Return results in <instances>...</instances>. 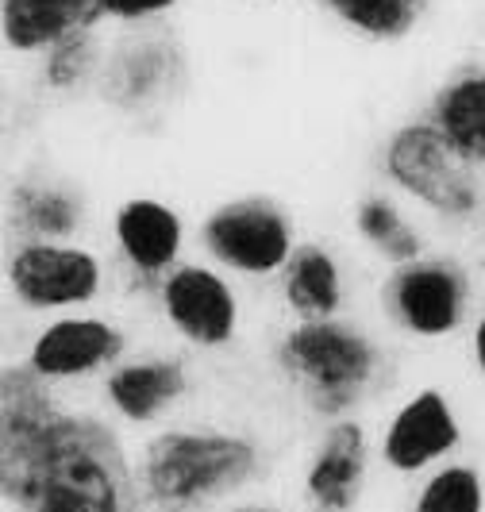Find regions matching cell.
<instances>
[{"instance_id": "25", "label": "cell", "mask_w": 485, "mask_h": 512, "mask_svg": "<svg viewBox=\"0 0 485 512\" xmlns=\"http://www.w3.org/2000/svg\"><path fill=\"white\" fill-rule=\"evenodd\" d=\"M231 512H281V509H231Z\"/></svg>"}, {"instance_id": "13", "label": "cell", "mask_w": 485, "mask_h": 512, "mask_svg": "<svg viewBox=\"0 0 485 512\" xmlns=\"http://www.w3.org/2000/svg\"><path fill=\"white\" fill-rule=\"evenodd\" d=\"M85 27H101L93 0H0V39L16 58H43Z\"/></svg>"}, {"instance_id": "1", "label": "cell", "mask_w": 485, "mask_h": 512, "mask_svg": "<svg viewBox=\"0 0 485 512\" xmlns=\"http://www.w3.org/2000/svg\"><path fill=\"white\" fill-rule=\"evenodd\" d=\"M0 493L16 512H143L116 432L62 412L27 362L0 382Z\"/></svg>"}, {"instance_id": "21", "label": "cell", "mask_w": 485, "mask_h": 512, "mask_svg": "<svg viewBox=\"0 0 485 512\" xmlns=\"http://www.w3.org/2000/svg\"><path fill=\"white\" fill-rule=\"evenodd\" d=\"M412 512H485V486L474 466H443L420 489Z\"/></svg>"}, {"instance_id": "8", "label": "cell", "mask_w": 485, "mask_h": 512, "mask_svg": "<svg viewBox=\"0 0 485 512\" xmlns=\"http://www.w3.org/2000/svg\"><path fill=\"white\" fill-rule=\"evenodd\" d=\"M158 301H162L170 328L189 347L220 351L239 332V297L228 278L212 266H201V262L174 266L158 282Z\"/></svg>"}, {"instance_id": "24", "label": "cell", "mask_w": 485, "mask_h": 512, "mask_svg": "<svg viewBox=\"0 0 485 512\" xmlns=\"http://www.w3.org/2000/svg\"><path fill=\"white\" fill-rule=\"evenodd\" d=\"M474 362H478V370H482L485 378V316L474 324Z\"/></svg>"}, {"instance_id": "5", "label": "cell", "mask_w": 485, "mask_h": 512, "mask_svg": "<svg viewBox=\"0 0 485 512\" xmlns=\"http://www.w3.org/2000/svg\"><path fill=\"white\" fill-rule=\"evenodd\" d=\"M201 243L224 270L243 278L281 274L297 251L293 220L274 197H235L216 205L201 224Z\"/></svg>"}, {"instance_id": "7", "label": "cell", "mask_w": 485, "mask_h": 512, "mask_svg": "<svg viewBox=\"0 0 485 512\" xmlns=\"http://www.w3.org/2000/svg\"><path fill=\"white\" fill-rule=\"evenodd\" d=\"M385 308L416 339H447L466 324L470 278L451 258L420 255L416 262L393 266L385 282Z\"/></svg>"}, {"instance_id": "18", "label": "cell", "mask_w": 485, "mask_h": 512, "mask_svg": "<svg viewBox=\"0 0 485 512\" xmlns=\"http://www.w3.org/2000/svg\"><path fill=\"white\" fill-rule=\"evenodd\" d=\"M8 216L24 239H70L85 220V201L54 181H24L12 189Z\"/></svg>"}, {"instance_id": "19", "label": "cell", "mask_w": 485, "mask_h": 512, "mask_svg": "<svg viewBox=\"0 0 485 512\" xmlns=\"http://www.w3.org/2000/svg\"><path fill=\"white\" fill-rule=\"evenodd\" d=\"M355 231L358 239L374 255H382L389 266H405V262H416V258L424 255L420 231L412 228L409 220H405V212L393 205L389 197H382V193H370V197L358 201Z\"/></svg>"}, {"instance_id": "6", "label": "cell", "mask_w": 485, "mask_h": 512, "mask_svg": "<svg viewBox=\"0 0 485 512\" xmlns=\"http://www.w3.org/2000/svg\"><path fill=\"white\" fill-rule=\"evenodd\" d=\"M8 289L31 312H74L101 297L104 266L70 239H24L8 258Z\"/></svg>"}, {"instance_id": "3", "label": "cell", "mask_w": 485, "mask_h": 512, "mask_svg": "<svg viewBox=\"0 0 485 512\" xmlns=\"http://www.w3.org/2000/svg\"><path fill=\"white\" fill-rule=\"evenodd\" d=\"M281 374L320 416L343 420L382 370V351L366 332L343 320H297L278 339Z\"/></svg>"}, {"instance_id": "10", "label": "cell", "mask_w": 485, "mask_h": 512, "mask_svg": "<svg viewBox=\"0 0 485 512\" xmlns=\"http://www.w3.org/2000/svg\"><path fill=\"white\" fill-rule=\"evenodd\" d=\"M459 436L462 428L451 401L439 389H416L385 428L382 459L401 474H416L432 462L447 459L459 447Z\"/></svg>"}, {"instance_id": "12", "label": "cell", "mask_w": 485, "mask_h": 512, "mask_svg": "<svg viewBox=\"0 0 485 512\" xmlns=\"http://www.w3.org/2000/svg\"><path fill=\"white\" fill-rule=\"evenodd\" d=\"M366 432L343 416L320 439V451L305 470V493L316 512H351L366 486Z\"/></svg>"}, {"instance_id": "20", "label": "cell", "mask_w": 485, "mask_h": 512, "mask_svg": "<svg viewBox=\"0 0 485 512\" xmlns=\"http://www.w3.org/2000/svg\"><path fill=\"white\" fill-rule=\"evenodd\" d=\"M104 74H108V97L124 108H135V104L151 101L158 89H166V77H170L166 47L162 43L124 47Z\"/></svg>"}, {"instance_id": "16", "label": "cell", "mask_w": 485, "mask_h": 512, "mask_svg": "<svg viewBox=\"0 0 485 512\" xmlns=\"http://www.w3.org/2000/svg\"><path fill=\"white\" fill-rule=\"evenodd\" d=\"M278 282L289 312H297L301 320H332L343 308V270L320 243H297Z\"/></svg>"}, {"instance_id": "9", "label": "cell", "mask_w": 485, "mask_h": 512, "mask_svg": "<svg viewBox=\"0 0 485 512\" xmlns=\"http://www.w3.org/2000/svg\"><path fill=\"white\" fill-rule=\"evenodd\" d=\"M124 351H128V339L112 320L66 312L62 320H51L31 339L27 366L47 382H77V378L101 374L108 366H120Z\"/></svg>"}, {"instance_id": "14", "label": "cell", "mask_w": 485, "mask_h": 512, "mask_svg": "<svg viewBox=\"0 0 485 512\" xmlns=\"http://www.w3.org/2000/svg\"><path fill=\"white\" fill-rule=\"evenodd\" d=\"M189 389V374L178 359H128L108 370L104 397L131 424H151L166 409H174Z\"/></svg>"}, {"instance_id": "4", "label": "cell", "mask_w": 485, "mask_h": 512, "mask_svg": "<svg viewBox=\"0 0 485 512\" xmlns=\"http://www.w3.org/2000/svg\"><path fill=\"white\" fill-rule=\"evenodd\" d=\"M382 170L405 197L443 220H470L482 208L474 166H466L432 128V120H409L385 139Z\"/></svg>"}, {"instance_id": "23", "label": "cell", "mask_w": 485, "mask_h": 512, "mask_svg": "<svg viewBox=\"0 0 485 512\" xmlns=\"http://www.w3.org/2000/svg\"><path fill=\"white\" fill-rule=\"evenodd\" d=\"M101 24H124V27H143L154 24L162 16H170L181 0H93Z\"/></svg>"}, {"instance_id": "15", "label": "cell", "mask_w": 485, "mask_h": 512, "mask_svg": "<svg viewBox=\"0 0 485 512\" xmlns=\"http://www.w3.org/2000/svg\"><path fill=\"white\" fill-rule=\"evenodd\" d=\"M432 128L447 139V147L466 166H485V66H466L451 74L428 101Z\"/></svg>"}, {"instance_id": "11", "label": "cell", "mask_w": 485, "mask_h": 512, "mask_svg": "<svg viewBox=\"0 0 485 512\" xmlns=\"http://www.w3.org/2000/svg\"><path fill=\"white\" fill-rule=\"evenodd\" d=\"M112 235L116 247L139 278H166L174 266H181V243H185V224L166 201L154 197H131L116 208L112 216Z\"/></svg>"}, {"instance_id": "26", "label": "cell", "mask_w": 485, "mask_h": 512, "mask_svg": "<svg viewBox=\"0 0 485 512\" xmlns=\"http://www.w3.org/2000/svg\"><path fill=\"white\" fill-rule=\"evenodd\" d=\"M251 4H258V0H251Z\"/></svg>"}, {"instance_id": "22", "label": "cell", "mask_w": 485, "mask_h": 512, "mask_svg": "<svg viewBox=\"0 0 485 512\" xmlns=\"http://www.w3.org/2000/svg\"><path fill=\"white\" fill-rule=\"evenodd\" d=\"M101 62L97 47V27H85L70 39H62L51 54H43V85L47 89H77L81 81H89Z\"/></svg>"}, {"instance_id": "17", "label": "cell", "mask_w": 485, "mask_h": 512, "mask_svg": "<svg viewBox=\"0 0 485 512\" xmlns=\"http://www.w3.org/2000/svg\"><path fill=\"white\" fill-rule=\"evenodd\" d=\"M328 20L351 31L362 43H405L424 24L432 0H316Z\"/></svg>"}, {"instance_id": "2", "label": "cell", "mask_w": 485, "mask_h": 512, "mask_svg": "<svg viewBox=\"0 0 485 512\" xmlns=\"http://www.w3.org/2000/svg\"><path fill=\"white\" fill-rule=\"evenodd\" d=\"M258 443L216 428H170L143 451L139 486L154 512H189L251 482Z\"/></svg>"}]
</instances>
